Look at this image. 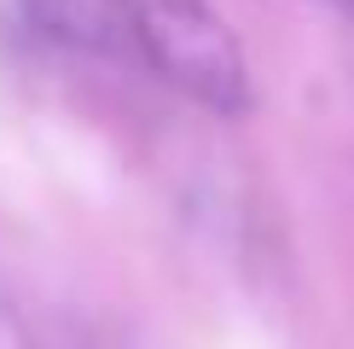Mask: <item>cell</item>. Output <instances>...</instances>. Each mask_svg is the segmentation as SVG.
<instances>
[{
  "label": "cell",
  "mask_w": 354,
  "mask_h": 349,
  "mask_svg": "<svg viewBox=\"0 0 354 349\" xmlns=\"http://www.w3.org/2000/svg\"><path fill=\"white\" fill-rule=\"evenodd\" d=\"M331 6H348V0H331Z\"/></svg>",
  "instance_id": "4"
},
{
  "label": "cell",
  "mask_w": 354,
  "mask_h": 349,
  "mask_svg": "<svg viewBox=\"0 0 354 349\" xmlns=\"http://www.w3.org/2000/svg\"><path fill=\"white\" fill-rule=\"evenodd\" d=\"M134 24V47L169 87L215 116H239L250 105V64L232 41L215 0H122Z\"/></svg>",
  "instance_id": "1"
},
{
  "label": "cell",
  "mask_w": 354,
  "mask_h": 349,
  "mask_svg": "<svg viewBox=\"0 0 354 349\" xmlns=\"http://www.w3.org/2000/svg\"><path fill=\"white\" fill-rule=\"evenodd\" d=\"M0 349H47V343H41V332L24 320V309L12 303L6 285H0Z\"/></svg>",
  "instance_id": "3"
},
{
  "label": "cell",
  "mask_w": 354,
  "mask_h": 349,
  "mask_svg": "<svg viewBox=\"0 0 354 349\" xmlns=\"http://www.w3.org/2000/svg\"><path fill=\"white\" fill-rule=\"evenodd\" d=\"M24 24L64 53H128L134 24L122 0H18Z\"/></svg>",
  "instance_id": "2"
}]
</instances>
